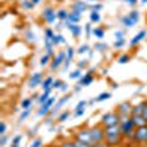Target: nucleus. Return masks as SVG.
Segmentation results:
<instances>
[{
  "label": "nucleus",
  "instance_id": "nucleus-1",
  "mask_svg": "<svg viewBox=\"0 0 147 147\" xmlns=\"http://www.w3.org/2000/svg\"><path fill=\"white\" fill-rule=\"evenodd\" d=\"M136 128L137 127H136V124H134V121H132L131 116L121 119V131H122V136H124L125 138H132Z\"/></svg>",
  "mask_w": 147,
  "mask_h": 147
},
{
  "label": "nucleus",
  "instance_id": "nucleus-2",
  "mask_svg": "<svg viewBox=\"0 0 147 147\" xmlns=\"http://www.w3.org/2000/svg\"><path fill=\"white\" fill-rule=\"evenodd\" d=\"M116 124H121V116L116 110H113V112H106L100 119V125H103L105 128L110 127V125H116Z\"/></svg>",
  "mask_w": 147,
  "mask_h": 147
},
{
  "label": "nucleus",
  "instance_id": "nucleus-3",
  "mask_svg": "<svg viewBox=\"0 0 147 147\" xmlns=\"http://www.w3.org/2000/svg\"><path fill=\"white\" fill-rule=\"evenodd\" d=\"M138 21H140V12L138 10H131L129 13H127L121 18V22L125 28H132L136 24H138Z\"/></svg>",
  "mask_w": 147,
  "mask_h": 147
},
{
  "label": "nucleus",
  "instance_id": "nucleus-4",
  "mask_svg": "<svg viewBox=\"0 0 147 147\" xmlns=\"http://www.w3.org/2000/svg\"><path fill=\"white\" fill-rule=\"evenodd\" d=\"M90 134H91V140H93V144L96 143H103L106 140V132H105V127L103 125H94V127H90Z\"/></svg>",
  "mask_w": 147,
  "mask_h": 147
},
{
  "label": "nucleus",
  "instance_id": "nucleus-5",
  "mask_svg": "<svg viewBox=\"0 0 147 147\" xmlns=\"http://www.w3.org/2000/svg\"><path fill=\"white\" fill-rule=\"evenodd\" d=\"M74 140H78L81 143H85V144H93V140H91V134H90V128H78L74 134Z\"/></svg>",
  "mask_w": 147,
  "mask_h": 147
},
{
  "label": "nucleus",
  "instance_id": "nucleus-6",
  "mask_svg": "<svg viewBox=\"0 0 147 147\" xmlns=\"http://www.w3.org/2000/svg\"><path fill=\"white\" fill-rule=\"evenodd\" d=\"M132 140L137 144H146L147 143V124L143 127H137L136 131H134Z\"/></svg>",
  "mask_w": 147,
  "mask_h": 147
},
{
  "label": "nucleus",
  "instance_id": "nucleus-7",
  "mask_svg": "<svg viewBox=\"0 0 147 147\" xmlns=\"http://www.w3.org/2000/svg\"><path fill=\"white\" fill-rule=\"evenodd\" d=\"M56 12H57V10H55L52 6L44 7V9H43V12H41V21H43L44 24H53V22L57 19Z\"/></svg>",
  "mask_w": 147,
  "mask_h": 147
},
{
  "label": "nucleus",
  "instance_id": "nucleus-8",
  "mask_svg": "<svg viewBox=\"0 0 147 147\" xmlns=\"http://www.w3.org/2000/svg\"><path fill=\"white\" fill-rule=\"evenodd\" d=\"M43 80H44V75H43V72H34L32 75L30 77V80H28V88L30 90H34V88H37V87H41V82H43Z\"/></svg>",
  "mask_w": 147,
  "mask_h": 147
},
{
  "label": "nucleus",
  "instance_id": "nucleus-9",
  "mask_svg": "<svg viewBox=\"0 0 147 147\" xmlns=\"http://www.w3.org/2000/svg\"><path fill=\"white\" fill-rule=\"evenodd\" d=\"M65 60H66V52H59V53H56V56L52 59V63L49 65V66H50L52 71H57L60 66H63Z\"/></svg>",
  "mask_w": 147,
  "mask_h": 147
},
{
  "label": "nucleus",
  "instance_id": "nucleus-10",
  "mask_svg": "<svg viewBox=\"0 0 147 147\" xmlns=\"http://www.w3.org/2000/svg\"><path fill=\"white\" fill-rule=\"evenodd\" d=\"M132 106H134V105H131L129 102H122V103H119V105L116 106V112L119 113L121 119H122V118H128V116H131Z\"/></svg>",
  "mask_w": 147,
  "mask_h": 147
},
{
  "label": "nucleus",
  "instance_id": "nucleus-11",
  "mask_svg": "<svg viewBox=\"0 0 147 147\" xmlns=\"http://www.w3.org/2000/svg\"><path fill=\"white\" fill-rule=\"evenodd\" d=\"M94 77H96V69H94V68H90V69L82 75V78L78 80V84L82 85V87H88V85L94 81Z\"/></svg>",
  "mask_w": 147,
  "mask_h": 147
},
{
  "label": "nucleus",
  "instance_id": "nucleus-12",
  "mask_svg": "<svg viewBox=\"0 0 147 147\" xmlns=\"http://www.w3.org/2000/svg\"><path fill=\"white\" fill-rule=\"evenodd\" d=\"M69 99H71V96H69V94H65L63 97H60V99L55 103V106H53V109H52L50 115H56V113L59 112V110H60V109H62V107H63V106L69 102Z\"/></svg>",
  "mask_w": 147,
  "mask_h": 147
},
{
  "label": "nucleus",
  "instance_id": "nucleus-13",
  "mask_svg": "<svg viewBox=\"0 0 147 147\" xmlns=\"http://www.w3.org/2000/svg\"><path fill=\"white\" fill-rule=\"evenodd\" d=\"M72 10L78 12V13H84V12L90 10V5L87 2H84V0H78V2H74L72 3Z\"/></svg>",
  "mask_w": 147,
  "mask_h": 147
},
{
  "label": "nucleus",
  "instance_id": "nucleus-14",
  "mask_svg": "<svg viewBox=\"0 0 147 147\" xmlns=\"http://www.w3.org/2000/svg\"><path fill=\"white\" fill-rule=\"evenodd\" d=\"M146 35H147V31H146V30H141L140 32H137V34L129 40V47H137V46L146 38Z\"/></svg>",
  "mask_w": 147,
  "mask_h": 147
},
{
  "label": "nucleus",
  "instance_id": "nucleus-15",
  "mask_svg": "<svg viewBox=\"0 0 147 147\" xmlns=\"http://www.w3.org/2000/svg\"><path fill=\"white\" fill-rule=\"evenodd\" d=\"M65 25H66V28L69 30V32L72 34L74 38H78V37L82 34V27L80 25V24H66V22H65Z\"/></svg>",
  "mask_w": 147,
  "mask_h": 147
},
{
  "label": "nucleus",
  "instance_id": "nucleus-16",
  "mask_svg": "<svg viewBox=\"0 0 147 147\" xmlns=\"http://www.w3.org/2000/svg\"><path fill=\"white\" fill-rule=\"evenodd\" d=\"M22 37H24V41H27L28 44H35L37 43V35H35V32L31 28H25V30H24Z\"/></svg>",
  "mask_w": 147,
  "mask_h": 147
},
{
  "label": "nucleus",
  "instance_id": "nucleus-17",
  "mask_svg": "<svg viewBox=\"0 0 147 147\" xmlns=\"http://www.w3.org/2000/svg\"><path fill=\"white\" fill-rule=\"evenodd\" d=\"M52 91H53V88H47V90H44L38 97H37V103H38L40 106H41V105H44V103H46V102L52 97Z\"/></svg>",
  "mask_w": 147,
  "mask_h": 147
},
{
  "label": "nucleus",
  "instance_id": "nucleus-18",
  "mask_svg": "<svg viewBox=\"0 0 147 147\" xmlns=\"http://www.w3.org/2000/svg\"><path fill=\"white\" fill-rule=\"evenodd\" d=\"M81 18H82L81 13H78V12H75V10H71L69 15H68V19L65 22L66 24H80L81 22Z\"/></svg>",
  "mask_w": 147,
  "mask_h": 147
},
{
  "label": "nucleus",
  "instance_id": "nucleus-19",
  "mask_svg": "<svg viewBox=\"0 0 147 147\" xmlns=\"http://www.w3.org/2000/svg\"><path fill=\"white\" fill-rule=\"evenodd\" d=\"M146 105H147V100H143V102H140L138 105L132 106V112H131V116L143 115V112H144V107H146Z\"/></svg>",
  "mask_w": 147,
  "mask_h": 147
},
{
  "label": "nucleus",
  "instance_id": "nucleus-20",
  "mask_svg": "<svg viewBox=\"0 0 147 147\" xmlns=\"http://www.w3.org/2000/svg\"><path fill=\"white\" fill-rule=\"evenodd\" d=\"M110 97H112V93L109 91H105V93H100L99 96L96 97V99H91L90 100V105H94V103H100V102H105V100H109Z\"/></svg>",
  "mask_w": 147,
  "mask_h": 147
},
{
  "label": "nucleus",
  "instance_id": "nucleus-21",
  "mask_svg": "<svg viewBox=\"0 0 147 147\" xmlns=\"http://www.w3.org/2000/svg\"><path fill=\"white\" fill-rule=\"evenodd\" d=\"M105 35H106L105 28H102V27H94V30H93V37H94V38H97L99 41H102V38H105Z\"/></svg>",
  "mask_w": 147,
  "mask_h": 147
},
{
  "label": "nucleus",
  "instance_id": "nucleus-22",
  "mask_svg": "<svg viewBox=\"0 0 147 147\" xmlns=\"http://www.w3.org/2000/svg\"><path fill=\"white\" fill-rule=\"evenodd\" d=\"M131 118H132V121H134V124H136V127H143V125H146V124H147V121H146V118H144L143 115L131 116Z\"/></svg>",
  "mask_w": 147,
  "mask_h": 147
},
{
  "label": "nucleus",
  "instance_id": "nucleus-23",
  "mask_svg": "<svg viewBox=\"0 0 147 147\" xmlns=\"http://www.w3.org/2000/svg\"><path fill=\"white\" fill-rule=\"evenodd\" d=\"M68 15H69V12H68L66 9H59V10L56 12V16H57V19H59L60 22H65V21L68 19Z\"/></svg>",
  "mask_w": 147,
  "mask_h": 147
},
{
  "label": "nucleus",
  "instance_id": "nucleus-24",
  "mask_svg": "<svg viewBox=\"0 0 147 147\" xmlns=\"http://www.w3.org/2000/svg\"><path fill=\"white\" fill-rule=\"evenodd\" d=\"M109 49V46H107V43H103V41H97L96 44H94V47H93V50H97V52H100V53H103V52H106Z\"/></svg>",
  "mask_w": 147,
  "mask_h": 147
},
{
  "label": "nucleus",
  "instance_id": "nucleus-25",
  "mask_svg": "<svg viewBox=\"0 0 147 147\" xmlns=\"http://www.w3.org/2000/svg\"><path fill=\"white\" fill-rule=\"evenodd\" d=\"M100 21H102L100 12H94V10H90V22H91V24H99Z\"/></svg>",
  "mask_w": 147,
  "mask_h": 147
},
{
  "label": "nucleus",
  "instance_id": "nucleus-26",
  "mask_svg": "<svg viewBox=\"0 0 147 147\" xmlns=\"http://www.w3.org/2000/svg\"><path fill=\"white\" fill-rule=\"evenodd\" d=\"M52 59H53V56H50L49 53H46V55H43L41 56V59H40V66H47V65H50L52 63Z\"/></svg>",
  "mask_w": 147,
  "mask_h": 147
},
{
  "label": "nucleus",
  "instance_id": "nucleus-27",
  "mask_svg": "<svg viewBox=\"0 0 147 147\" xmlns=\"http://www.w3.org/2000/svg\"><path fill=\"white\" fill-rule=\"evenodd\" d=\"M53 81H55V80H53L52 77L44 78V80H43V82H41V88H43V91H44V90H47V88H52Z\"/></svg>",
  "mask_w": 147,
  "mask_h": 147
},
{
  "label": "nucleus",
  "instance_id": "nucleus-28",
  "mask_svg": "<svg viewBox=\"0 0 147 147\" xmlns=\"http://www.w3.org/2000/svg\"><path fill=\"white\" fill-rule=\"evenodd\" d=\"M53 44L55 46H60V44H66V40H65V37L62 34H56L53 37Z\"/></svg>",
  "mask_w": 147,
  "mask_h": 147
},
{
  "label": "nucleus",
  "instance_id": "nucleus-29",
  "mask_svg": "<svg viewBox=\"0 0 147 147\" xmlns=\"http://www.w3.org/2000/svg\"><path fill=\"white\" fill-rule=\"evenodd\" d=\"M21 7L24 10H31V9L35 7V5L31 2V0H21Z\"/></svg>",
  "mask_w": 147,
  "mask_h": 147
},
{
  "label": "nucleus",
  "instance_id": "nucleus-30",
  "mask_svg": "<svg viewBox=\"0 0 147 147\" xmlns=\"http://www.w3.org/2000/svg\"><path fill=\"white\" fill-rule=\"evenodd\" d=\"M82 75H84L82 69H78V68H77L75 71H72V72L69 74V78H71V80H81Z\"/></svg>",
  "mask_w": 147,
  "mask_h": 147
},
{
  "label": "nucleus",
  "instance_id": "nucleus-31",
  "mask_svg": "<svg viewBox=\"0 0 147 147\" xmlns=\"http://www.w3.org/2000/svg\"><path fill=\"white\" fill-rule=\"evenodd\" d=\"M50 112H52L50 109H47L44 105H41V106H40V109L37 110V116H40V118H41V116H47Z\"/></svg>",
  "mask_w": 147,
  "mask_h": 147
},
{
  "label": "nucleus",
  "instance_id": "nucleus-32",
  "mask_svg": "<svg viewBox=\"0 0 147 147\" xmlns=\"http://www.w3.org/2000/svg\"><path fill=\"white\" fill-rule=\"evenodd\" d=\"M90 50H91V47H90L88 44L84 43V44H81V46L77 49V53H78V55H85V53H88Z\"/></svg>",
  "mask_w": 147,
  "mask_h": 147
},
{
  "label": "nucleus",
  "instance_id": "nucleus-33",
  "mask_svg": "<svg viewBox=\"0 0 147 147\" xmlns=\"http://www.w3.org/2000/svg\"><path fill=\"white\" fill-rule=\"evenodd\" d=\"M30 115H31V107L30 109H24L21 112V115H19V118H18V122H24Z\"/></svg>",
  "mask_w": 147,
  "mask_h": 147
},
{
  "label": "nucleus",
  "instance_id": "nucleus-34",
  "mask_svg": "<svg viewBox=\"0 0 147 147\" xmlns=\"http://www.w3.org/2000/svg\"><path fill=\"white\" fill-rule=\"evenodd\" d=\"M34 97V96H32ZM32 97H28V99H24L22 102H21V109L24 110V109H30L31 107V105H32Z\"/></svg>",
  "mask_w": 147,
  "mask_h": 147
},
{
  "label": "nucleus",
  "instance_id": "nucleus-35",
  "mask_svg": "<svg viewBox=\"0 0 147 147\" xmlns=\"http://www.w3.org/2000/svg\"><path fill=\"white\" fill-rule=\"evenodd\" d=\"M69 115H71V110H65V112L59 113V115H57V122H60V124H62V122H65V121L69 118Z\"/></svg>",
  "mask_w": 147,
  "mask_h": 147
},
{
  "label": "nucleus",
  "instance_id": "nucleus-36",
  "mask_svg": "<svg viewBox=\"0 0 147 147\" xmlns=\"http://www.w3.org/2000/svg\"><path fill=\"white\" fill-rule=\"evenodd\" d=\"M131 60V56L129 55H121L119 57H118V63L119 65H125V63H128Z\"/></svg>",
  "mask_w": 147,
  "mask_h": 147
},
{
  "label": "nucleus",
  "instance_id": "nucleus-37",
  "mask_svg": "<svg viewBox=\"0 0 147 147\" xmlns=\"http://www.w3.org/2000/svg\"><path fill=\"white\" fill-rule=\"evenodd\" d=\"M59 146L60 147H75V143H74V140H71V138H66V140L60 141Z\"/></svg>",
  "mask_w": 147,
  "mask_h": 147
},
{
  "label": "nucleus",
  "instance_id": "nucleus-38",
  "mask_svg": "<svg viewBox=\"0 0 147 147\" xmlns=\"http://www.w3.org/2000/svg\"><path fill=\"white\" fill-rule=\"evenodd\" d=\"M93 27H91V22L90 24H85L84 25V31H85V37H87V38H90V37L93 35Z\"/></svg>",
  "mask_w": 147,
  "mask_h": 147
},
{
  "label": "nucleus",
  "instance_id": "nucleus-39",
  "mask_svg": "<svg viewBox=\"0 0 147 147\" xmlns=\"http://www.w3.org/2000/svg\"><path fill=\"white\" fill-rule=\"evenodd\" d=\"M75 53H77V49H74V47H71V46L66 49V57H68L69 60H72V59H74Z\"/></svg>",
  "mask_w": 147,
  "mask_h": 147
},
{
  "label": "nucleus",
  "instance_id": "nucleus-40",
  "mask_svg": "<svg viewBox=\"0 0 147 147\" xmlns=\"http://www.w3.org/2000/svg\"><path fill=\"white\" fill-rule=\"evenodd\" d=\"M125 44H127V40H125V38H119V40H115V43H113V47L119 50V49H122V47H124Z\"/></svg>",
  "mask_w": 147,
  "mask_h": 147
},
{
  "label": "nucleus",
  "instance_id": "nucleus-41",
  "mask_svg": "<svg viewBox=\"0 0 147 147\" xmlns=\"http://www.w3.org/2000/svg\"><path fill=\"white\" fill-rule=\"evenodd\" d=\"M88 62H90L88 59H81L80 62L77 63L78 69H87V68H88Z\"/></svg>",
  "mask_w": 147,
  "mask_h": 147
},
{
  "label": "nucleus",
  "instance_id": "nucleus-42",
  "mask_svg": "<svg viewBox=\"0 0 147 147\" xmlns=\"http://www.w3.org/2000/svg\"><path fill=\"white\" fill-rule=\"evenodd\" d=\"M56 34H55V31L52 30V28H46L44 30V38H50V40H53V37H55Z\"/></svg>",
  "mask_w": 147,
  "mask_h": 147
},
{
  "label": "nucleus",
  "instance_id": "nucleus-43",
  "mask_svg": "<svg viewBox=\"0 0 147 147\" xmlns=\"http://www.w3.org/2000/svg\"><path fill=\"white\" fill-rule=\"evenodd\" d=\"M21 141H22V134H16V136L12 138V146H19L21 144Z\"/></svg>",
  "mask_w": 147,
  "mask_h": 147
},
{
  "label": "nucleus",
  "instance_id": "nucleus-44",
  "mask_svg": "<svg viewBox=\"0 0 147 147\" xmlns=\"http://www.w3.org/2000/svg\"><path fill=\"white\" fill-rule=\"evenodd\" d=\"M62 85H63V81H62V80H55L52 88H53V90H60V87H62Z\"/></svg>",
  "mask_w": 147,
  "mask_h": 147
},
{
  "label": "nucleus",
  "instance_id": "nucleus-45",
  "mask_svg": "<svg viewBox=\"0 0 147 147\" xmlns=\"http://www.w3.org/2000/svg\"><path fill=\"white\" fill-rule=\"evenodd\" d=\"M6 129H7V125L5 121H0V136H5L6 134Z\"/></svg>",
  "mask_w": 147,
  "mask_h": 147
},
{
  "label": "nucleus",
  "instance_id": "nucleus-46",
  "mask_svg": "<svg viewBox=\"0 0 147 147\" xmlns=\"http://www.w3.org/2000/svg\"><path fill=\"white\" fill-rule=\"evenodd\" d=\"M30 147H43V141L40 138H35V140L31 141V146Z\"/></svg>",
  "mask_w": 147,
  "mask_h": 147
},
{
  "label": "nucleus",
  "instance_id": "nucleus-47",
  "mask_svg": "<svg viewBox=\"0 0 147 147\" xmlns=\"http://www.w3.org/2000/svg\"><path fill=\"white\" fill-rule=\"evenodd\" d=\"M102 9H103V6L100 3H94V5L90 6V10H94V12H100Z\"/></svg>",
  "mask_w": 147,
  "mask_h": 147
},
{
  "label": "nucleus",
  "instance_id": "nucleus-48",
  "mask_svg": "<svg viewBox=\"0 0 147 147\" xmlns=\"http://www.w3.org/2000/svg\"><path fill=\"white\" fill-rule=\"evenodd\" d=\"M85 106H87V100H80L75 106V110L77 109H85Z\"/></svg>",
  "mask_w": 147,
  "mask_h": 147
},
{
  "label": "nucleus",
  "instance_id": "nucleus-49",
  "mask_svg": "<svg viewBox=\"0 0 147 147\" xmlns=\"http://www.w3.org/2000/svg\"><path fill=\"white\" fill-rule=\"evenodd\" d=\"M7 141H9V137L6 136V134L5 136H0V146H6Z\"/></svg>",
  "mask_w": 147,
  "mask_h": 147
},
{
  "label": "nucleus",
  "instance_id": "nucleus-50",
  "mask_svg": "<svg viewBox=\"0 0 147 147\" xmlns=\"http://www.w3.org/2000/svg\"><path fill=\"white\" fill-rule=\"evenodd\" d=\"M85 113V109H77L75 112H74V116L75 118H80V116H82Z\"/></svg>",
  "mask_w": 147,
  "mask_h": 147
},
{
  "label": "nucleus",
  "instance_id": "nucleus-51",
  "mask_svg": "<svg viewBox=\"0 0 147 147\" xmlns=\"http://www.w3.org/2000/svg\"><path fill=\"white\" fill-rule=\"evenodd\" d=\"M124 3L128 5V6H136L138 3V0H124Z\"/></svg>",
  "mask_w": 147,
  "mask_h": 147
},
{
  "label": "nucleus",
  "instance_id": "nucleus-52",
  "mask_svg": "<svg viewBox=\"0 0 147 147\" xmlns=\"http://www.w3.org/2000/svg\"><path fill=\"white\" fill-rule=\"evenodd\" d=\"M91 147H110L106 141H103V143H96V144H91Z\"/></svg>",
  "mask_w": 147,
  "mask_h": 147
},
{
  "label": "nucleus",
  "instance_id": "nucleus-53",
  "mask_svg": "<svg viewBox=\"0 0 147 147\" xmlns=\"http://www.w3.org/2000/svg\"><path fill=\"white\" fill-rule=\"evenodd\" d=\"M124 31H115V38L116 40H119V38H124Z\"/></svg>",
  "mask_w": 147,
  "mask_h": 147
},
{
  "label": "nucleus",
  "instance_id": "nucleus-54",
  "mask_svg": "<svg viewBox=\"0 0 147 147\" xmlns=\"http://www.w3.org/2000/svg\"><path fill=\"white\" fill-rule=\"evenodd\" d=\"M71 62H72V60H69V59L66 57V60H65V63H63V66H62V68H63V71H66V69L69 68V65H71Z\"/></svg>",
  "mask_w": 147,
  "mask_h": 147
},
{
  "label": "nucleus",
  "instance_id": "nucleus-55",
  "mask_svg": "<svg viewBox=\"0 0 147 147\" xmlns=\"http://www.w3.org/2000/svg\"><path fill=\"white\" fill-rule=\"evenodd\" d=\"M68 90H69V85H68L66 82H63V85L60 87V91H62V93H66Z\"/></svg>",
  "mask_w": 147,
  "mask_h": 147
},
{
  "label": "nucleus",
  "instance_id": "nucleus-56",
  "mask_svg": "<svg viewBox=\"0 0 147 147\" xmlns=\"http://www.w3.org/2000/svg\"><path fill=\"white\" fill-rule=\"evenodd\" d=\"M81 88H82V85H80V84H77V87H75V88H74V91H75V93H78V91H80Z\"/></svg>",
  "mask_w": 147,
  "mask_h": 147
},
{
  "label": "nucleus",
  "instance_id": "nucleus-57",
  "mask_svg": "<svg viewBox=\"0 0 147 147\" xmlns=\"http://www.w3.org/2000/svg\"><path fill=\"white\" fill-rule=\"evenodd\" d=\"M143 116L146 118V121H147V105H146V107H144V112H143Z\"/></svg>",
  "mask_w": 147,
  "mask_h": 147
},
{
  "label": "nucleus",
  "instance_id": "nucleus-58",
  "mask_svg": "<svg viewBox=\"0 0 147 147\" xmlns=\"http://www.w3.org/2000/svg\"><path fill=\"white\" fill-rule=\"evenodd\" d=\"M52 121H53L52 118H47V119H46V125H50V124H52Z\"/></svg>",
  "mask_w": 147,
  "mask_h": 147
},
{
  "label": "nucleus",
  "instance_id": "nucleus-59",
  "mask_svg": "<svg viewBox=\"0 0 147 147\" xmlns=\"http://www.w3.org/2000/svg\"><path fill=\"white\" fill-rule=\"evenodd\" d=\"M31 2H32V3L37 6V5H40V3H41V0H31Z\"/></svg>",
  "mask_w": 147,
  "mask_h": 147
},
{
  "label": "nucleus",
  "instance_id": "nucleus-60",
  "mask_svg": "<svg viewBox=\"0 0 147 147\" xmlns=\"http://www.w3.org/2000/svg\"><path fill=\"white\" fill-rule=\"evenodd\" d=\"M47 147H60V146H59V144H49Z\"/></svg>",
  "mask_w": 147,
  "mask_h": 147
},
{
  "label": "nucleus",
  "instance_id": "nucleus-61",
  "mask_svg": "<svg viewBox=\"0 0 147 147\" xmlns=\"http://www.w3.org/2000/svg\"><path fill=\"white\" fill-rule=\"evenodd\" d=\"M84 2H99V0H84Z\"/></svg>",
  "mask_w": 147,
  "mask_h": 147
},
{
  "label": "nucleus",
  "instance_id": "nucleus-62",
  "mask_svg": "<svg viewBox=\"0 0 147 147\" xmlns=\"http://www.w3.org/2000/svg\"><path fill=\"white\" fill-rule=\"evenodd\" d=\"M147 3V0H141V5H146Z\"/></svg>",
  "mask_w": 147,
  "mask_h": 147
},
{
  "label": "nucleus",
  "instance_id": "nucleus-63",
  "mask_svg": "<svg viewBox=\"0 0 147 147\" xmlns=\"http://www.w3.org/2000/svg\"><path fill=\"white\" fill-rule=\"evenodd\" d=\"M9 147H19V146H12V144H10V146H9Z\"/></svg>",
  "mask_w": 147,
  "mask_h": 147
}]
</instances>
